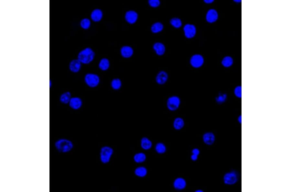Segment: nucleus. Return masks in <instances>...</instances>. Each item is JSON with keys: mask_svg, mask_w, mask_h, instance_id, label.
Returning <instances> with one entry per match:
<instances>
[{"mask_svg": "<svg viewBox=\"0 0 291 192\" xmlns=\"http://www.w3.org/2000/svg\"><path fill=\"white\" fill-rule=\"evenodd\" d=\"M69 105L73 109L77 110L79 109L82 105V101L78 97L71 98L69 103Z\"/></svg>", "mask_w": 291, "mask_h": 192, "instance_id": "13", "label": "nucleus"}, {"mask_svg": "<svg viewBox=\"0 0 291 192\" xmlns=\"http://www.w3.org/2000/svg\"><path fill=\"white\" fill-rule=\"evenodd\" d=\"M185 123L184 120L181 117H177L175 119L173 125L176 130H181L185 125Z\"/></svg>", "mask_w": 291, "mask_h": 192, "instance_id": "19", "label": "nucleus"}, {"mask_svg": "<svg viewBox=\"0 0 291 192\" xmlns=\"http://www.w3.org/2000/svg\"><path fill=\"white\" fill-rule=\"evenodd\" d=\"M163 25L160 23H154L151 27V30L154 33L159 32L163 30Z\"/></svg>", "mask_w": 291, "mask_h": 192, "instance_id": "24", "label": "nucleus"}, {"mask_svg": "<svg viewBox=\"0 0 291 192\" xmlns=\"http://www.w3.org/2000/svg\"><path fill=\"white\" fill-rule=\"evenodd\" d=\"M226 94H221L216 97V101L219 104H221L226 101Z\"/></svg>", "mask_w": 291, "mask_h": 192, "instance_id": "31", "label": "nucleus"}, {"mask_svg": "<svg viewBox=\"0 0 291 192\" xmlns=\"http://www.w3.org/2000/svg\"><path fill=\"white\" fill-rule=\"evenodd\" d=\"M113 152V150L111 147L108 146L102 147L100 153V158L102 162L104 163H108Z\"/></svg>", "mask_w": 291, "mask_h": 192, "instance_id": "6", "label": "nucleus"}, {"mask_svg": "<svg viewBox=\"0 0 291 192\" xmlns=\"http://www.w3.org/2000/svg\"><path fill=\"white\" fill-rule=\"evenodd\" d=\"M55 146L59 152L65 153L69 152L72 149L73 145L70 140L61 139L57 140L55 142Z\"/></svg>", "mask_w": 291, "mask_h": 192, "instance_id": "2", "label": "nucleus"}, {"mask_svg": "<svg viewBox=\"0 0 291 192\" xmlns=\"http://www.w3.org/2000/svg\"><path fill=\"white\" fill-rule=\"evenodd\" d=\"M174 185L176 189L183 190L186 187V182L185 180L183 178H177L174 180Z\"/></svg>", "mask_w": 291, "mask_h": 192, "instance_id": "14", "label": "nucleus"}, {"mask_svg": "<svg viewBox=\"0 0 291 192\" xmlns=\"http://www.w3.org/2000/svg\"><path fill=\"white\" fill-rule=\"evenodd\" d=\"M84 80L88 86L95 87L98 86L100 82V78L99 76L95 74L88 73L85 76Z\"/></svg>", "mask_w": 291, "mask_h": 192, "instance_id": "3", "label": "nucleus"}, {"mask_svg": "<svg viewBox=\"0 0 291 192\" xmlns=\"http://www.w3.org/2000/svg\"><path fill=\"white\" fill-rule=\"evenodd\" d=\"M95 53L90 48L87 47L81 51L77 56V59L82 63L86 64L89 63L93 59Z\"/></svg>", "mask_w": 291, "mask_h": 192, "instance_id": "1", "label": "nucleus"}, {"mask_svg": "<svg viewBox=\"0 0 291 192\" xmlns=\"http://www.w3.org/2000/svg\"><path fill=\"white\" fill-rule=\"evenodd\" d=\"M180 102V99L178 96H171L168 98L167 100V108L171 111H175L179 108Z\"/></svg>", "mask_w": 291, "mask_h": 192, "instance_id": "4", "label": "nucleus"}, {"mask_svg": "<svg viewBox=\"0 0 291 192\" xmlns=\"http://www.w3.org/2000/svg\"><path fill=\"white\" fill-rule=\"evenodd\" d=\"M216 139L215 135L213 133H206L203 136V140L206 144L211 145L214 143Z\"/></svg>", "mask_w": 291, "mask_h": 192, "instance_id": "12", "label": "nucleus"}, {"mask_svg": "<svg viewBox=\"0 0 291 192\" xmlns=\"http://www.w3.org/2000/svg\"><path fill=\"white\" fill-rule=\"evenodd\" d=\"M155 149L157 152L159 154L164 153L166 150V147L164 144L161 143L157 144Z\"/></svg>", "mask_w": 291, "mask_h": 192, "instance_id": "28", "label": "nucleus"}, {"mask_svg": "<svg viewBox=\"0 0 291 192\" xmlns=\"http://www.w3.org/2000/svg\"><path fill=\"white\" fill-rule=\"evenodd\" d=\"M71 94L70 92H65L61 95L60 98V101L64 104H67L70 100L71 98Z\"/></svg>", "mask_w": 291, "mask_h": 192, "instance_id": "20", "label": "nucleus"}, {"mask_svg": "<svg viewBox=\"0 0 291 192\" xmlns=\"http://www.w3.org/2000/svg\"><path fill=\"white\" fill-rule=\"evenodd\" d=\"M102 11L99 9H96L94 10L92 12L91 17L92 20L95 22L100 21L102 17Z\"/></svg>", "mask_w": 291, "mask_h": 192, "instance_id": "17", "label": "nucleus"}, {"mask_svg": "<svg viewBox=\"0 0 291 192\" xmlns=\"http://www.w3.org/2000/svg\"><path fill=\"white\" fill-rule=\"evenodd\" d=\"M200 151L197 149H194L192 151L193 154L198 156L200 154Z\"/></svg>", "mask_w": 291, "mask_h": 192, "instance_id": "34", "label": "nucleus"}, {"mask_svg": "<svg viewBox=\"0 0 291 192\" xmlns=\"http://www.w3.org/2000/svg\"><path fill=\"white\" fill-rule=\"evenodd\" d=\"M185 35L188 38H191L196 35V29L193 25L187 24L184 28Z\"/></svg>", "mask_w": 291, "mask_h": 192, "instance_id": "8", "label": "nucleus"}, {"mask_svg": "<svg viewBox=\"0 0 291 192\" xmlns=\"http://www.w3.org/2000/svg\"><path fill=\"white\" fill-rule=\"evenodd\" d=\"M196 192H203V191H202V190H197L196 191Z\"/></svg>", "mask_w": 291, "mask_h": 192, "instance_id": "38", "label": "nucleus"}, {"mask_svg": "<svg viewBox=\"0 0 291 192\" xmlns=\"http://www.w3.org/2000/svg\"><path fill=\"white\" fill-rule=\"evenodd\" d=\"M239 179L238 173L235 171H231L227 173L224 175L223 180L226 184L233 185L236 183Z\"/></svg>", "mask_w": 291, "mask_h": 192, "instance_id": "5", "label": "nucleus"}, {"mask_svg": "<svg viewBox=\"0 0 291 192\" xmlns=\"http://www.w3.org/2000/svg\"><path fill=\"white\" fill-rule=\"evenodd\" d=\"M121 53L122 56L125 58L131 57L133 53V50L131 47L124 46L121 48Z\"/></svg>", "mask_w": 291, "mask_h": 192, "instance_id": "15", "label": "nucleus"}, {"mask_svg": "<svg viewBox=\"0 0 291 192\" xmlns=\"http://www.w3.org/2000/svg\"><path fill=\"white\" fill-rule=\"evenodd\" d=\"M81 66V62L78 59H75L70 62L69 67L72 72L77 73L79 71Z\"/></svg>", "mask_w": 291, "mask_h": 192, "instance_id": "16", "label": "nucleus"}, {"mask_svg": "<svg viewBox=\"0 0 291 192\" xmlns=\"http://www.w3.org/2000/svg\"><path fill=\"white\" fill-rule=\"evenodd\" d=\"M135 173L136 175L139 177H143L146 176L147 171L145 167H140L136 169Z\"/></svg>", "mask_w": 291, "mask_h": 192, "instance_id": "23", "label": "nucleus"}, {"mask_svg": "<svg viewBox=\"0 0 291 192\" xmlns=\"http://www.w3.org/2000/svg\"><path fill=\"white\" fill-rule=\"evenodd\" d=\"M168 79V73L164 71H161L159 72L156 77V82L160 85H163L166 83Z\"/></svg>", "mask_w": 291, "mask_h": 192, "instance_id": "10", "label": "nucleus"}, {"mask_svg": "<svg viewBox=\"0 0 291 192\" xmlns=\"http://www.w3.org/2000/svg\"><path fill=\"white\" fill-rule=\"evenodd\" d=\"M153 49L156 53L159 55H163L165 51V47L164 44L160 43H157L154 44Z\"/></svg>", "mask_w": 291, "mask_h": 192, "instance_id": "18", "label": "nucleus"}, {"mask_svg": "<svg viewBox=\"0 0 291 192\" xmlns=\"http://www.w3.org/2000/svg\"><path fill=\"white\" fill-rule=\"evenodd\" d=\"M109 62L108 59L103 58L101 59L99 63V67L103 71H106L109 67Z\"/></svg>", "mask_w": 291, "mask_h": 192, "instance_id": "21", "label": "nucleus"}, {"mask_svg": "<svg viewBox=\"0 0 291 192\" xmlns=\"http://www.w3.org/2000/svg\"><path fill=\"white\" fill-rule=\"evenodd\" d=\"M125 18L128 23L131 24H133L138 19V14L134 11H128L125 14Z\"/></svg>", "mask_w": 291, "mask_h": 192, "instance_id": "9", "label": "nucleus"}, {"mask_svg": "<svg viewBox=\"0 0 291 192\" xmlns=\"http://www.w3.org/2000/svg\"><path fill=\"white\" fill-rule=\"evenodd\" d=\"M122 86L121 80L118 78L114 79L111 82V86L113 89L117 90L119 89Z\"/></svg>", "mask_w": 291, "mask_h": 192, "instance_id": "26", "label": "nucleus"}, {"mask_svg": "<svg viewBox=\"0 0 291 192\" xmlns=\"http://www.w3.org/2000/svg\"><path fill=\"white\" fill-rule=\"evenodd\" d=\"M170 23L172 26L177 28L181 27L182 25L181 21L178 18H172L170 21Z\"/></svg>", "mask_w": 291, "mask_h": 192, "instance_id": "29", "label": "nucleus"}, {"mask_svg": "<svg viewBox=\"0 0 291 192\" xmlns=\"http://www.w3.org/2000/svg\"><path fill=\"white\" fill-rule=\"evenodd\" d=\"M235 1L236 2H239L241 1Z\"/></svg>", "mask_w": 291, "mask_h": 192, "instance_id": "39", "label": "nucleus"}, {"mask_svg": "<svg viewBox=\"0 0 291 192\" xmlns=\"http://www.w3.org/2000/svg\"><path fill=\"white\" fill-rule=\"evenodd\" d=\"M241 117H239L238 119V121L239 122L241 123Z\"/></svg>", "mask_w": 291, "mask_h": 192, "instance_id": "37", "label": "nucleus"}, {"mask_svg": "<svg viewBox=\"0 0 291 192\" xmlns=\"http://www.w3.org/2000/svg\"><path fill=\"white\" fill-rule=\"evenodd\" d=\"M198 158V156L194 154H193L191 156V159L193 161H196L197 160Z\"/></svg>", "mask_w": 291, "mask_h": 192, "instance_id": "35", "label": "nucleus"}, {"mask_svg": "<svg viewBox=\"0 0 291 192\" xmlns=\"http://www.w3.org/2000/svg\"><path fill=\"white\" fill-rule=\"evenodd\" d=\"M81 26L83 29H86L90 27V21L87 18H84L80 22Z\"/></svg>", "mask_w": 291, "mask_h": 192, "instance_id": "30", "label": "nucleus"}, {"mask_svg": "<svg viewBox=\"0 0 291 192\" xmlns=\"http://www.w3.org/2000/svg\"><path fill=\"white\" fill-rule=\"evenodd\" d=\"M234 94L237 97L241 98V87L240 86H237L235 88Z\"/></svg>", "mask_w": 291, "mask_h": 192, "instance_id": "33", "label": "nucleus"}, {"mask_svg": "<svg viewBox=\"0 0 291 192\" xmlns=\"http://www.w3.org/2000/svg\"><path fill=\"white\" fill-rule=\"evenodd\" d=\"M214 1H213V0H205V1H204L205 3L207 4L212 3Z\"/></svg>", "mask_w": 291, "mask_h": 192, "instance_id": "36", "label": "nucleus"}, {"mask_svg": "<svg viewBox=\"0 0 291 192\" xmlns=\"http://www.w3.org/2000/svg\"><path fill=\"white\" fill-rule=\"evenodd\" d=\"M149 3L151 7L156 8L159 6L160 4V1L159 0H150L149 1Z\"/></svg>", "mask_w": 291, "mask_h": 192, "instance_id": "32", "label": "nucleus"}, {"mask_svg": "<svg viewBox=\"0 0 291 192\" xmlns=\"http://www.w3.org/2000/svg\"><path fill=\"white\" fill-rule=\"evenodd\" d=\"M233 59L229 56L224 57L222 63L224 67H229L233 64Z\"/></svg>", "mask_w": 291, "mask_h": 192, "instance_id": "27", "label": "nucleus"}, {"mask_svg": "<svg viewBox=\"0 0 291 192\" xmlns=\"http://www.w3.org/2000/svg\"><path fill=\"white\" fill-rule=\"evenodd\" d=\"M204 62V59L202 55L196 54L193 55L190 60V64L195 68L200 67L203 65Z\"/></svg>", "mask_w": 291, "mask_h": 192, "instance_id": "7", "label": "nucleus"}, {"mask_svg": "<svg viewBox=\"0 0 291 192\" xmlns=\"http://www.w3.org/2000/svg\"><path fill=\"white\" fill-rule=\"evenodd\" d=\"M141 145L143 149L148 150L152 147V143L148 138L144 137L141 140Z\"/></svg>", "mask_w": 291, "mask_h": 192, "instance_id": "22", "label": "nucleus"}, {"mask_svg": "<svg viewBox=\"0 0 291 192\" xmlns=\"http://www.w3.org/2000/svg\"><path fill=\"white\" fill-rule=\"evenodd\" d=\"M146 158V155L143 153H139L135 154L134 160L137 163H142L144 162Z\"/></svg>", "mask_w": 291, "mask_h": 192, "instance_id": "25", "label": "nucleus"}, {"mask_svg": "<svg viewBox=\"0 0 291 192\" xmlns=\"http://www.w3.org/2000/svg\"><path fill=\"white\" fill-rule=\"evenodd\" d=\"M218 18V14L214 9L210 10L208 12L206 19L209 23H213L216 21Z\"/></svg>", "mask_w": 291, "mask_h": 192, "instance_id": "11", "label": "nucleus"}]
</instances>
